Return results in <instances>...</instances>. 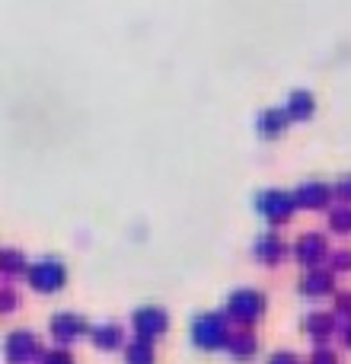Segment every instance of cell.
<instances>
[{
	"label": "cell",
	"mask_w": 351,
	"mask_h": 364,
	"mask_svg": "<svg viewBox=\"0 0 351 364\" xmlns=\"http://www.w3.org/2000/svg\"><path fill=\"white\" fill-rule=\"evenodd\" d=\"M230 336H233L230 320L224 314H217V310H201L188 323V342L198 352H227Z\"/></svg>",
	"instance_id": "6da1fadb"
},
{
	"label": "cell",
	"mask_w": 351,
	"mask_h": 364,
	"mask_svg": "<svg viewBox=\"0 0 351 364\" xmlns=\"http://www.w3.org/2000/svg\"><path fill=\"white\" fill-rule=\"evenodd\" d=\"M269 310V297L259 288H237L227 294L224 301V316L237 323V329H252Z\"/></svg>",
	"instance_id": "7a4b0ae2"
},
{
	"label": "cell",
	"mask_w": 351,
	"mask_h": 364,
	"mask_svg": "<svg viewBox=\"0 0 351 364\" xmlns=\"http://www.w3.org/2000/svg\"><path fill=\"white\" fill-rule=\"evenodd\" d=\"M252 208H256V214L271 230H275V227H288L291 220H294V214L301 211L294 192H288V188H262V192H256V198H252Z\"/></svg>",
	"instance_id": "3957f363"
},
{
	"label": "cell",
	"mask_w": 351,
	"mask_h": 364,
	"mask_svg": "<svg viewBox=\"0 0 351 364\" xmlns=\"http://www.w3.org/2000/svg\"><path fill=\"white\" fill-rule=\"evenodd\" d=\"M26 284H29V291H36V294H42V297L61 294V291L68 288V265H64L58 256L36 259V262L29 265Z\"/></svg>",
	"instance_id": "277c9868"
},
{
	"label": "cell",
	"mask_w": 351,
	"mask_h": 364,
	"mask_svg": "<svg viewBox=\"0 0 351 364\" xmlns=\"http://www.w3.org/2000/svg\"><path fill=\"white\" fill-rule=\"evenodd\" d=\"M291 259L301 265L303 272H313V269H326L329 259H333V250H329V240L326 233L320 230H307L291 243Z\"/></svg>",
	"instance_id": "5b68a950"
},
{
	"label": "cell",
	"mask_w": 351,
	"mask_h": 364,
	"mask_svg": "<svg viewBox=\"0 0 351 364\" xmlns=\"http://www.w3.org/2000/svg\"><path fill=\"white\" fill-rule=\"evenodd\" d=\"M48 333H51V339H55L58 346L68 348V346H74V342H80V339H90L93 326H90V320L83 314H74V310H58V314H51V320H48Z\"/></svg>",
	"instance_id": "8992f818"
},
{
	"label": "cell",
	"mask_w": 351,
	"mask_h": 364,
	"mask_svg": "<svg viewBox=\"0 0 351 364\" xmlns=\"http://www.w3.org/2000/svg\"><path fill=\"white\" fill-rule=\"evenodd\" d=\"M131 333L134 339H144L157 346L166 333H170V314L163 307H153V304H144L131 314Z\"/></svg>",
	"instance_id": "52a82bcc"
},
{
	"label": "cell",
	"mask_w": 351,
	"mask_h": 364,
	"mask_svg": "<svg viewBox=\"0 0 351 364\" xmlns=\"http://www.w3.org/2000/svg\"><path fill=\"white\" fill-rule=\"evenodd\" d=\"M42 355H45L42 339L32 329H13V333H6V339H4L6 364H32V361H42Z\"/></svg>",
	"instance_id": "ba28073f"
},
{
	"label": "cell",
	"mask_w": 351,
	"mask_h": 364,
	"mask_svg": "<svg viewBox=\"0 0 351 364\" xmlns=\"http://www.w3.org/2000/svg\"><path fill=\"white\" fill-rule=\"evenodd\" d=\"M301 329L316 348H323L342 333V320L333 314V310H310V314L301 320Z\"/></svg>",
	"instance_id": "9c48e42d"
},
{
	"label": "cell",
	"mask_w": 351,
	"mask_h": 364,
	"mask_svg": "<svg viewBox=\"0 0 351 364\" xmlns=\"http://www.w3.org/2000/svg\"><path fill=\"white\" fill-rule=\"evenodd\" d=\"M294 198L301 211H333V201H335V188L323 179H303L301 186L294 188Z\"/></svg>",
	"instance_id": "30bf717a"
},
{
	"label": "cell",
	"mask_w": 351,
	"mask_h": 364,
	"mask_svg": "<svg viewBox=\"0 0 351 364\" xmlns=\"http://www.w3.org/2000/svg\"><path fill=\"white\" fill-rule=\"evenodd\" d=\"M252 259L265 269H278L284 259H291V246L284 243L281 233L275 230H262L256 240H252Z\"/></svg>",
	"instance_id": "8fae6325"
},
{
	"label": "cell",
	"mask_w": 351,
	"mask_h": 364,
	"mask_svg": "<svg viewBox=\"0 0 351 364\" xmlns=\"http://www.w3.org/2000/svg\"><path fill=\"white\" fill-rule=\"evenodd\" d=\"M297 294L307 297V301H326V297H335L339 294V288H335V275L329 269L303 272L301 282H297Z\"/></svg>",
	"instance_id": "7c38bea8"
},
{
	"label": "cell",
	"mask_w": 351,
	"mask_h": 364,
	"mask_svg": "<svg viewBox=\"0 0 351 364\" xmlns=\"http://www.w3.org/2000/svg\"><path fill=\"white\" fill-rule=\"evenodd\" d=\"M291 125H294V122H291V115H288V109L284 106H269V109H262V112L256 115V134L262 141L284 138Z\"/></svg>",
	"instance_id": "4fadbf2b"
},
{
	"label": "cell",
	"mask_w": 351,
	"mask_h": 364,
	"mask_svg": "<svg viewBox=\"0 0 351 364\" xmlns=\"http://www.w3.org/2000/svg\"><path fill=\"white\" fill-rule=\"evenodd\" d=\"M125 326L122 323H115V320H109V323H96L93 326V333H90V342H93V348L96 352H125Z\"/></svg>",
	"instance_id": "5bb4252c"
},
{
	"label": "cell",
	"mask_w": 351,
	"mask_h": 364,
	"mask_svg": "<svg viewBox=\"0 0 351 364\" xmlns=\"http://www.w3.org/2000/svg\"><path fill=\"white\" fill-rule=\"evenodd\" d=\"M284 109H288L291 122H310L316 115V93L313 90H303V87L291 90L288 100H284Z\"/></svg>",
	"instance_id": "9a60e30c"
},
{
	"label": "cell",
	"mask_w": 351,
	"mask_h": 364,
	"mask_svg": "<svg viewBox=\"0 0 351 364\" xmlns=\"http://www.w3.org/2000/svg\"><path fill=\"white\" fill-rule=\"evenodd\" d=\"M227 355L239 364L252 361L259 355V336L252 329H233L230 342H227Z\"/></svg>",
	"instance_id": "2e32d148"
},
{
	"label": "cell",
	"mask_w": 351,
	"mask_h": 364,
	"mask_svg": "<svg viewBox=\"0 0 351 364\" xmlns=\"http://www.w3.org/2000/svg\"><path fill=\"white\" fill-rule=\"evenodd\" d=\"M29 265L32 262H26V256L19 250H4V252H0V275H4L10 284L16 282V278L29 275Z\"/></svg>",
	"instance_id": "e0dca14e"
},
{
	"label": "cell",
	"mask_w": 351,
	"mask_h": 364,
	"mask_svg": "<svg viewBox=\"0 0 351 364\" xmlns=\"http://www.w3.org/2000/svg\"><path fill=\"white\" fill-rule=\"evenodd\" d=\"M122 358H125V364H157V346L144 339H131L122 352Z\"/></svg>",
	"instance_id": "ac0fdd59"
},
{
	"label": "cell",
	"mask_w": 351,
	"mask_h": 364,
	"mask_svg": "<svg viewBox=\"0 0 351 364\" xmlns=\"http://www.w3.org/2000/svg\"><path fill=\"white\" fill-rule=\"evenodd\" d=\"M326 224L339 237H351V205H333V211L326 214Z\"/></svg>",
	"instance_id": "d6986e66"
},
{
	"label": "cell",
	"mask_w": 351,
	"mask_h": 364,
	"mask_svg": "<svg viewBox=\"0 0 351 364\" xmlns=\"http://www.w3.org/2000/svg\"><path fill=\"white\" fill-rule=\"evenodd\" d=\"M329 272H333V275H351V250H333Z\"/></svg>",
	"instance_id": "ffe728a7"
},
{
	"label": "cell",
	"mask_w": 351,
	"mask_h": 364,
	"mask_svg": "<svg viewBox=\"0 0 351 364\" xmlns=\"http://www.w3.org/2000/svg\"><path fill=\"white\" fill-rule=\"evenodd\" d=\"M333 314L339 316L342 323H351V291H339L333 297Z\"/></svg>",
	"instance_id": "44dd1931"
},
{
	"label": "cell",
	"mask_w": 351,
	"mask_h": 364,
	"mask_svg": "<svg viewBox=\"0 0 351 364\" xmlns=\"http://www.w3.org/2000/svg\"><path fill=\"white\" fill-rule=\"evenodd\" d=\"M307 364H342V358L333 346H323V348H313V355L307 358Z\"/></svg>",
	"instance_id": "7402d4cb"
},
{
	"label": "cell",
	"mask_w": 351,
	"mask_h": 364,
	"mask_svg": "<svg viewBox=\"0 0 351 364\" xmlns=\"http://www.w3.org/2000/svg\"><path fill=\"white\" fill-rule=\"evenodd\" d=\"M38 364H77V361H74V355H70L68 348L55 346V348H48V352L42 355V361H38Z\"/></svg>",
	"instance_id": "603a6c76"
},
{
	"label": "cell",
	"mask_w": 351,
	"mask_h": 364,
	"mask_svg": "<svg viewBox=\"0 0 351 364\" xmlns=\"http://www.w3.org/2000/svg\"><path fill=\"white\" fill-rule=\"evenodd\" d=\"M335 205H351V173L335 179Z\"/></svg>",
	"instance_id": "cb8c5ba5"
},
{
	"label": "cell",
	"mask_w": 351,
	"mask_h": 364,
	"mask_svg": "<svg viewBox=\"0 0 351 364\" xmlns=\"http://www.w3.org/2000/svg\"><path fill=\"white\" fill-rule=\"evenodd\" d=\"M13 310H16V291L6 282L4 288H0V314H13Z\"/></svg>",
	"instance_id": "d4e9b609"
},
{
	"label": "cell",
	"mask_w": 351,
	"mask_h": 364,
	"mask_svg": "<svg viewBox=\"0 0 351 364\" xmlns=\"http://www.w3.org/2000/svg\"><path fill=\"white\" fill-rule=\"evenodd\" d=\"M265 364H301V358L294 352H275Z\"/></svg>",
	"instance_id": "484cf974"
},
{
	"label": "cell",
	"mask_w": 351,
	"mask_h": 364,
	"mask_svg": "<svg viewBox=\"0 0 351 364\" xmlns=\"http://www.w3.org/2000/svg\"><path fill=\"white\" fill-rule=\"evenodd\" d=\"M339 342H342V348H345V352H351V323H342Z\"/></svg>",
	"instance_id": "4316f807"
}]
</instances>
